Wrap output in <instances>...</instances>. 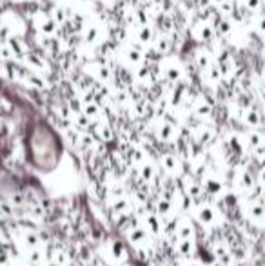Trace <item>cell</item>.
Listing matches in <instances>:
<instances>
[{"label":"cell","mask_w":265,"mask_h":266,"mask_svg":"<svg viewBox=\"0 0 265 266\" xmlns=\"http://www.w3.org/2000/svg\"><path fill=\"white\" fill-rule=\"evenodd\" d=\"M211 51H207V49H198L196 54H194V60H196V65L200 69H209L211 67V62H212V56H211Z\"/></svg>","instance_id":"cell-5"},{"label":"cell","mask_w":265,"mask_h":266,"mask_svg":"<svg viewBox=\"0 0 265 266\" xmlns=\"http://www.w3.org/2000/svg\"><path fill=\"white\" fill-rule=\"evenodd\" d=\"M26 62H28V65L31 67V73L33 74L50 73V65H48V62H46L40 54H36V53L28 54V56H26Z\"/></svg>","instance_id":"cell-3"},{"label":"cell","mask_w":265,"mask_h":266,"mask_svg":"<svg viewBox=\"0 0 265 266\" xmlns=\"http://www.w3.org/2000/svg\"><path fill=\"white\" fill-rule=\"evenodd\" d=\"M192 36L198 42H211L212 36H214V25L209 20H200L192 27Z\"/></svg>","instance_id":"cell-1"},{"label":"cell","mask_w":265,"mask_h":266,"mask_svg":"<svg viewBox=\"0 0 265 266\" xmlns=\"http://www.w3.org/2000/svg\"><path fill=\"white\" fill-rule=\"evenodd\" d=\"M264 53H265V44H264Z\"/></svg>","instance_id":"cell-22"},{"label":"cell","mask_w":265,"mask_h":266,"mask_svg":"<svg viewBox=\"0 0 265 266\" xmlns=\"http://www.w3.org/2000/svg\"><path fill=\"white\" fill-rule=\"evenodd\" d=\"M212 111L211 103L207 102L206 98H200V100H196V103H194V112H196L198 116H209Z\"/></svg>","instance_id":"cell-10"},{"label":"cell","mask_w":265,"mask_h":266,"mask_svg":"<svg viewBox=\"0 0 265 266\" xmlns=\"http://www.w3.org/2000/svg\"><path fill=\"white\" fill-rule=\"evenodd\" d=\"M254 29L258 31L260 36H265V15L264 13L254 16Z\"/></svg>","instance_id":"cell-17"},{"label":"cell","mask_w":265,"mask_h":266,"mask_svg":"<svg viewBox=\"0 0 265 266\" xmlns=\"http://www.w3.org/2000/svg\"><path fill=\"white\" fill-rule=\"evenodd\" d=\"M84 40L88 44H96L100 42V29L96 25H86L84 27Z\"/></svg>","instance_id":"cell-7"},{"label":"cell","mask_w":265,"mask_h":266,"mask_svg":"<svg viewBox=\"0 0 265 266\" xmlns=\"http://www.w3.org/2000/svg\"><path fill=\"white\" fill-rule=\"evenodd\" d=\"M262 7L265 9V0H262Z\"/></svg>","instance_id":"cell-21"},{"label":"cell","mask_w":265,"mask_h":266,"mask_svg":"<svg viewBox=\"0 0 265 266\" xmlns=\"http://www.w3.org/2000/svg\"><path fill=\"white\" fill-rule=\"evenodd\" d=\"M226 2H227V0H211V4H214L216 7H220V5L226 4Z\"/></svg>","instance_id":"cell-20"},{"label":"cell","mask_w":265,"mask_h":266,"mask_svg":"<svg viewBox=\"0 0 265 266\" xmlns=\"http://www.w3.org/2000/svg\"><path fill=\"white\" fill-rule=\"evenodd\" d=\"M34 24H36V29L42 34H46V36H51V34L56 31V24L53 22V18L46 16L44 13H40V15L34 18Z\"/></svg>","instance_id":"cell-4"},{"label":"cell","mask_w":265,"mask_h":266,"mask_svg":"<svg viewBox=\"0 0 265 266\" xmlns=\"http://www.w3.org/2000/svg\"><path fill=\"white\" fill-rule=\"evenodd\" d=\"M158 132H160V138H162V140H171L172 132H174V127H172L171 123H167V121H162L160 127H158Z\"/></svg>","instance_id":"cell-14"},{"label":"cell","mask_w":265,"mask_h":266,"mask_svg":"<svg viewBox=\"0 0 265 266\" xmlns=\"http://www.w3.org/2000/svg\"><path fill=\"white\" fill-rule=\"evenodd\" d=\"M136 38L140 40V44H149L152 40V27L149 24L138 25L136 29Z\"/></svg>","instance_id":"cell-8"},{"label":"cell","mask_w":265,"mask_h":266,"mask_svg":"<svg viewBox=\"0 0 265 266\" xmlns=\"http://www.w3.org/2000/svg\"><path fill=\"white\" fill-rule=\"evenodd\" d=\"M66 18H68V15H66V11L64 9H60V7H54L53 9V22L56 25H62L66 24Z\"/></svg>","instance_id":"cell-18"},{"label":"cell","mask_w":265,"mask_h":266,"mask_svg":"<svg viewBox=\"0 0 265 266\" xmlns=\"http://www.w3.org/2000/svg\"><path fill=\"white\" fill-rule=\"evenodd\" d=\"M244 118H246V121L249 123V125H252V127H256L258 123H260V116H258V112L256 111H252V109H247L246 112H244Z\"/></svg>","instance_id":"cell-16"},{"label":"cell","mask_w":265,"mask_h":266,"mask_svg":"<svg viewBox=\"0 0 265 266\" xmlns=\"http://www.w3.org/2000/svg\"><path fill=\"white\" fill-rule=\"evenodd\" d=\"M126 53H128V60L132 63V65H140V63L144 62V54H142V51H140V49L129 45Z\"/></svg>","instance_id":"cell-12"},{"label":"cell","mask_w":265,"mask_h":266,"mask_svg":"<svg viewBox=\"0 0 265 266\" xmlns=\"http://www.w3.org/2000/svg\"><path fill=\"white\" fill-rule=\"evenodd\" d=\"M10 49L11 53L16 54V56H28V47L20 38H10Z\"/></svg>","instance_id":"cell-9"},{"label":"cell","mask_w":265,"mask_h":266,"mask_svg":"<svg viewBox=\"0 0 265 266\" xmlns=\"http://www.w3.org/2000/svg\"><path fill=\"white\" fill-rule=\"evenodd\" d=\"M169 47H171V40L167 38V36H160L156 40V51L160 54H166L169 51Z\"/></svg>","instance_id":"cell-15"},{"label":"cell","mask_w":265,"mask_h":266,"mask_svg":"<svg viewBox=\"0 0 265 266\" xmlns=\"http://www.w3.org/2000/svg\"><path fill=\"white\" fill-rule=\"evenodd\" d=\"M206 78L211 85H216V83H220V80L224 78V71H222L220 67H209V69H206Z\"/></svg>","instance_id":"cell-11"},{"label":"cell","mask_w":265,"mask_h":266,"mask_svg":"<svg viewBox=\"0 0 265 266\" xmlns=\"http://www.w3.org/2000/svg\"><path fill=\"white\" fill-rule=\"evenodd\" d=\"M149 4H151L152 7H162V5H164V0H149Z\"/></svg>","instance_id":"cell-19"},{"label":"cell","mask_w":265,"mask_h":266,"mask_svg":"<svg viewBox=\"0 0 265 266\" xmlns=\"http://www.w3.org/2000/svg\"><path fill=\"white\" fill-rule=\"evenodd\" d=\"M232 29H234V24H232L229 18H226V16H220V18L216 20L214 33L222 34V36H227V34L232 33Z\"/></svg>","instance_id":"cell-6"},{"label":"cell","mask_w":265,"mask_h":266,"mask_svg":"<svg viewBox=\"0 0 265 266\" xmlns=\"http://www.w3.org/2000/svg\"><path fill=\"white\" fill-rule=\"evenodd\" d=\"M238 5H240L244 11H260L262 9V0H238Z\"/></svg>","instance_id":"cell-13"},{"label":"cell","mask_w":265,"mask_h":266,"mask_svg":"<svg viewBox=\"0 0 265 266\" xmlns=\"http://www.w3.org/2000/svg\"><path fill=\"white\" fill-rule=\"evenodd\" d=\"M164 76L169 80V82H178L180 78L184 76V69L178 62H174L172 58H166L164 60Z\"/></svg>","instance_id":"cell-2"}]
</instances>
